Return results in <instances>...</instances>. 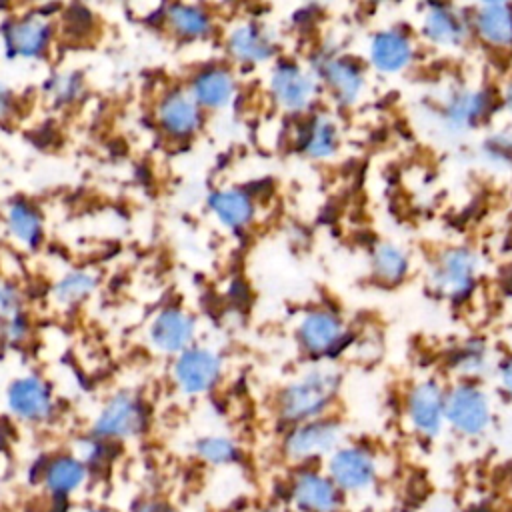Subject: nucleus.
<instances>
[{
    "mask_svg": "<svg viewBox=\"0 0 512 512\" xmlns=\"http://www.w3.org/2000/svg\"><path fill=\"white\" fill-rule=\"evenodd\" d=\"M338 388V376L332 372H310L290 384L280 396V414L288 422L316 420L330 404Z\"/></svg>",
    "mask_w": 512,
    "mask_h": 512,
    "instance_id": "f257e3e1",
    "label": "nucleus"
},
{
    "mask_svg": "<svg viewBox=\"0 0 512 512\" xmlns=\"http://www.w3.org/2000/svg\"><path fill=\"white\" fill-rule=\"evenodd\" d=\"M326 474L342 494H362L378 482V462L362 446H338L328 456Z\"/></svg>",
    "mask_w": 512,
    "mask_h": 512,
    "instance_id": "f03ea898",
    "label": "nucleus"
},
{
    "mask_svg": "<svg viewBox=\"0 0 512 512\" xmlns=\"http://www.w3.org/2000/svg\"><path fill=\"white\" fill-rule=\"evenodd\" d=\"M288 500L298 512H340L344 494L326 472L298 470L288 484Z\"/></svg>",
    "mask_w": 512,
    "mask_h": 512,
    "instance_id": "7ed1b4c3",
    "label": "nucleus"
},
{
    "mask_svg": "<svg viewBox=\"0 0 512 512\" xmlns=\"http://www.w3.org/2000/svg\"><path fill=\"white\" fill-rule=\"evenodd\" d=\"M342 440V426L334 420H308L284 440V454L292 462H308L332 454Z\"/></svg>",
    "mask_w": 512,
    "mask_h": 512,
    "instance_id": "20e7f679",
    "label": "nucleus"
},
{
    "mask_svg": "<svg viewBox=\"0 0 512 512\" xmlns=\"http://www.w3.org/2000/svg\"><path fill=\"white\" fill-rule=\"evenodd\" d=\"M144 410L130 394L114 396L98 414L92 432L100 440H126L144 430Z\"/></svg>",
    "mask_w": 512,
    "mask_h": 512,
    "instance_id": "39448f33",
    "label": "nucleus"
},
{
    "mask_svg": "<svg viewBox=\"0 0 512 512\" xmlns=\"http://www.w3.org/2000/svg\"><path fill=\"white\" fill-rule=\"evenodd\" d=\"M444 418L460 434L478 436L490 424V404L478 388L458 386L446 398Z\"/></svg>",
    "mask_w": 512,
    "mask_h": 512,
    "instance_id": "423d86ee",
    "label": "nucleus"
},
{
    "mask_svg": "<svg viewBox=\"0 0 512 512\" xmlns=\"http://www.w3.org/2000/svg\"><path fill=\"white\" fill-rule=\"evenodd\" d=\"M90 468L80 456L74 454H58L50 458L40 470L42 488L50 498L66 500L88 482Z\"/></svg>",
    "mask_w": 512,
    "mask_h": 512,
    "instance_id": "0eeeda50",
    "label": "nucleus"
},
{
    "mask_svg": "<svg viewBox=\"0 0 512 512\" xmlns=\"http://www.w3.org/2000/svg\"><path fill=\"white\" fill-rule=\"evenodd\" d=\"M6 402L10 412L26 422L46 420L52 412L50 390L36 376H26L12 382L6 394Z\"/></svg>",
    "mask_w": 512,
    "mask_h": 512,
    "instance_id": "6e6552de",
    "label": "nucleus"
},
{
    "mask_svg": "<svg viewBox=\"0 0 512 512\" xmlns=\"http://www.w3.org/2000/svg\"><path fill=\"white\" fill-rule=\"evenodd\" d=\"M180 388L188 394L210 390L220 378V358L208 350H186L174 368Z\"/></svg>",
    "mask_w": 512,
    "mask_h": 512,
    "instance_id": "1a4fd4ad",
    "label": "nucleus"
},
{
    "mask_svg": "<svg viewBox=\"0 0 512 512\" xmlns=\"http://www.w3.org/2000/svg\"><path fill=\"white\" fill-rule=\"evenodd\" d=\"M446 398L434 382L418 384L408 398V418L424 436H436L444 424Z\"/></svg>",
    "mask_w": 512,
    "mask_h": 512,
    "instance_id": "9d476101",
    "label": "nucleus"
},
{
    "mask_svg": "<svg viewBox=\"0 0 512 512\" xmlns=\"http://www.w3.org/2000/svg\"><path fill=\"white\" fill-rule=\"evenodd\" d=\"M4 40H6V50L10 56L34 58L40 52H44V48L50 40V26L44 18L28 16V18L8 24V28L4 32Z\"/></svg>",
    "mask_w": 512,
    "mask_h": 512,
    "instance_id": "9b49d317",
    "label": "nucleus"
},
{
    "mask_svg": "<svg viewBox=\"0 0 512 512\" xmlns=\"http://www.w3.org/2000/svg\"><path fill=\"white\" fill-rule=\"evenodd\" d=\"M152 342L166 352L186 350L194 338V320L180 310H164L150 328Z\"/></svg>",
    "mask_w": 512,
    "mask_h": 512,
    "instance_id": "f8f14e48",
    "label": "nucleus"
},
{
    "mask_svg": "<svg viewBox=\"0 0 512 512\" xmlns=\"http://www.w3.org/2000/svg\"><path fill=\"white\" fill-rule=\"evenodd\" d=\"M272 90H274V96L286 108L298 110L310 102L314 94V82L300 68L292 64H282L276 68L272 76Z\"/></svg>",
    "mask_w": 512,
    "mask_h": 512,
    "instance_id": "ddd939ff",
    "label": "nucleus"
},
{
    "mask_svg": "<svg viewBox=\"0 0 512 512\" xmlns=\"http://www.w3.org/2000/svg\"><path fill=\"white\" fill-rule=\"evenodd\" d=\"M158 116L162 126L172 136H188L198 128V122H200L196 100H192L184 92H174L166 96L160 104Z\"/></svg>",
    "mask_w": 512,
    "mask_h": 512,
    "instance_id": "4468645a",
    "label": "nucleus"
},
{
    "mask_svg": "<svg viewBox=\"0 0 512 512\" xmlns=\"http://www.w3.org/2000/svg\"><path fill=\"white\" fill-rule=\"evenodd\" d=\"M474 266L476 260L468 250H450L438 270H436V284L446 294H464L474 278Z\"/></svg>",
    "mask_w": 512,
    "mask_h": 512,
    "instance_id": "2eb2a0df",
    "label": "nucleus"
},
{
    "mask_svg": "<svg viewBox=\"0 0 512 512\" xmlns=\"http://www.w3.org/2000/svg\"><path fill=\"white\" fill-rule=\"evenodd\" d=\"M342 338V326L336 316L328 312H312L300 324V340L312 354L328 352Z\"/></svg>",
    "mask_w": 512,
    "mask_h": 512,
    "instance_id": "dca6fc26",
    "label": "nucleus"
},
{
    "mask_svg": "<svg viewBox=\"0 0 512 512\" xmlns=\"http://www.w3.org/2000/svg\"><path fill=\"white\" fill-rule=\"evenodd\" d=\"M370 58L376 68H380L384 72H396V70H402L410 62L412 48L404 34L380 32L372 40Z\"/></svg>",
    "mask_w": 512,
    "mask_h": 512,
    "instance_id": "f3484780",
    "label": "nucleus"
},
{
    "mask_svg": "<svg viewBox=\"0 0 512 512\" xmlns=\"http://www.w3.org/2000/svg\"><path fill=\"white\" fill-rule=\"evenodd\" d=\"M232 92H234V78L222 68L204 70L202 74L196 76L192 84L194 100L210 108L224 106L230 100Z\"/></svg>",
    "mask_w": 512,
    "mask_h": 512,
    "instance_id": "a211bd4d",
    "label": "nucleus"
},
{
    "mask_svg": "<svg viewBox=\"0 0 512 512\" xmlns=\"http://www.w3.org/2000/svg\"><path fill=\"white\" fill-rule=\"evenodd\" d=\"M210 208L230 228H240L252 220L254 206L242 190H220L210 196Z\"/></svg>",
    "mask_w": 512,
    "mask_h": 512,
    "instance_id": "6ab92c4d",
    "label": "nucleus"
},
{
    "mask_svg": "<svg viewBox=\"0 0 512 512\" xmlns=\"http://www.w3.org/2000/svg\"><path fill=\"white\" fill-rule=\"evenodd\" d=\"M478 30L480 34L500 46L512 44V6L504 2H488L478 12Z\"/></svg>",
    "mask_w": 512,
    "mask_h": 512,
    "instance_id": "aec40b11",
    "label": "nucleus"
},
{
    "mask_svg": "<svg viewBox=\"0 0 512 512\" xmlns=\"http://www.w3.org/2000/svg\"><path fill=\"white\" fill-rule=\"evenodd\" d=\"M230 50L246 62H260L272 54V44L260 28L246 24L230 34Z\"/></svg>",
    "mask_w": 512,
    "mask_h": 512,
    "instance_id": "412c9836",
    "label": "nucleus"
},
{
    "mask_svg": "<svg viewBox=\"0 0 512 512\" xmlns=\"http://www.w3.org/2000/svg\"><path fill=\"white\" fill-rule=\"evenodd\" d=\"M322 72L342 102H352L358 96L362 88V76L356 66L344 60H328Z\"/></svg>",
    "mask_w": 512,
    "mask_h": 512,
    "instance_id": "4be33fe9",
    "label": "nucleus"
},
{
    "mask_svg": "<svg viewBox=\"0 0 512 512\" xmlns=\"http://www.w3.org/2000/svg\"><path fill=\"white\" fill-rule=\"evenodd\" d=\"M424 30L426 36L438 44H458L464 36L462 22L446 8L430 10L424 22Z\"/></svg>",
    "mask_w": 512,
    "mask_h": 512,
    "instance_id": "5701e85b",
    "label": "nucleus"
},
{
    "mask_svg": "<svg viewBox=\"0 0 512 512\" xmlns=\"http://www.w3.org/2000/svg\"><path fill=\"white\" fill-rule=\"evenodd\" d=\"M200 460L212 464V466H224L238 460L240 452L234 440L226 436H204L194 446Z\"/></svg>",
    "mask_w": 512,
    "mask_h": 512,
    "instance_id": "b1692460",
    "label": "nucleus"
},
{
    "mask_svg": "<svg viewBox=\"0 0 512 512\" xmlns=\"http://www.w3.org/2000/svg\"><path fill=\"white\" fill-rule=\"evenodd\" d=\"M168 18L174 30L184 36H202L210 30L208 14L196 6L174 4L168 8Z\"/></svg>",
    "mask_w": 512,
    "mask_h": 512,
    "instance_id": "393cba45",
    "label": "nucleus"
},
{
    "mask_svg": "<svg viewBox=\"0 0 512 512\" xmlns=\"http://www.w3.org/2000/svg\"><path fill=\"white\" fill-rule=\"evenodd\" d=\"M8 222L12 232L24 242L34 246L40 240L42 234V226H40V218L38 214L26 206V204H14L8 212Z\"/></svg>",
    "mask_w": 512,
    "mask_h": 512,
    "instance_id": "a878e982",
    "label": "nucleus"
},
{
    "mask_svg": "<svg viewBox=\"0 0 512 512\" xmlns=\"http://www.w3.org/2000/svg\"><path fill=\"white\" fill-rule=\"evenodd\" d=\"M304 148L310 156L324 158L336 150V128L324 118H318L310 124L308 134L304 138Z\"/></svg>",
    "mask_w": 512,
    "mask_h": 512,
    "instance_id": "bb28decb",
    "label": "nucleus"
},
{
    "mask_svg": "<svg viewBox=\"0 0 512 512\" xmlns=\"http://www.w3.org/2000/svg\"><path fill=\"white\" fill-rule=\"evenodd\" d=\"M408 260L404 252L392 244H380L374 252V268L376 274L388 282H396L404 276Z\"/></svg>",
    "mask_w": 512,
    "mask_h": 512,
    "instance_id": "cd10ccee",
    "label": "nucleus"
},
{
    "mask_svg": "<svg viewBox=\"0 0 512 512\" xmlns=\"http://www.w3.org/2000/svg\"><path fill=\"white\" fill-rule=\"evenodd\" d=\"M484 108H486L484 94H460L448 106L446 116L454 126H468L484 112Z\"/></svg>",
    "mask_w": 512,
    "mask_h": 512,
    "instance_id": "c85d7f7f",
    "label": "nucleus"
},
{
    "mask_svg": "<svg viewBox=\"0 0 512 512\" xmlns=\"http://www.w3.org/2000/svg\"><path fill=\"white\" fill-rule=\"evenodd\" d=\"M96 286V280L94 276L90 274H84V272H74V274H68L54 290L56 298L60 302H78L82 300L84 296H88L92 292V288Z\"/></svg>",
    "mask_w": 512,
    "mask_h": 512,
    "instance_id": "c756f323",
    "label": "nucleus"
},
{
    "mask_svg": "<svg viewBox=\"0 0 512 512\" xmlns=\"http://www.w3.org/2000/svg\"><path fill=\"white\" fill-rule=\"evenodd\" d=\"M18 308H20L18 292L12 286L0 282V318L4 322L16 318L18 316Z\"/></svg>",
    "mask_w": 512,
    "mask_h": 512,
    "instance_id": "7c9ffc66",
    "label": "nucleus"
},
{
    "mask_svg": "<svg viewBox=\"0 0 512 512\" xmlns=\"http://www.w3.org/2000/svg\"><path fill=\"white\" fill-rule=\"evenodd\" d=\"M130 512H174L170 504L156 500V498H140L138 502L132 504Z\"/></svg>",
    "mask_w": 512,
    "mask_h": 512,
    "instance_id": "2f4dec72",
    "label": "nucleus"
},
{
    "mask_svg": "<svg viewBox=\"0 0 512 512\" xmlns=\"http://www.w3.org/2000/svg\"><path fill=\"white\" fill-rule=\"evenodd\" d=\"M54 94L58 98H72L76 94V80L72 76L66 78H54Z\"/></svg>",
    "mask_w": 512,
    "mask_h": 512,
    "instance_id": "473e14b6",
    "label": "nucleus"
},
{
    "mask_svg": "<svg viewBox=\"0 0 512 512\" xmlns=\"http://www.w3.org/2000/svg\"><path fill=\"white\" fill-rule=\"evenodd\" d=\"M502 380H504V386H506V390L512 394V362L504 368V376H502Z\"/></svg>",
    "mask_w": 512,
    "mask_h": 512,
    "instance_id": "72a5a7b5",
    "label": "nucleus"
},
{
    "mask_svg": "<svg viewBox=\"0 0 512 512\" xmlns=\"http://www.w3.org/2000/svg\"><path fill=\"white\" fill-rule=\"evenodd\" d=\"M82 512H116V510L106 508V506H90V508H84Z\"/></svg>",
    "mask_w": 512,
    "mask_h": 512,
    "instance_id": "f704fd0d",
    "label": "nucleus"
},
{
    "mask_svg": "<svg viewBox=\"0 0 512 512\" xmlns=\"http://www.w3.org/2000/svg\"><path fill=\"white\" fill-rule=\"evenodd\" d=\"M8 110V96L4 92H0V114H4Z\"/></svg>",
    "mask_w": 512,
    "mask_h": 512,
    "instance_id": "c9c22d12",
    "label": "nucleus"
},
{
    "mask_svg": "<svg viewBox=\"0 0 512 512\" xmlns=\"http://www.w3.org/2000/svg\"><path fill=\"white\" fill-rule=\"evenodd\" d=\"M506 106H508V110L512 112V82H510L508 88H506Z\"/></svg>",
    "mask_w": 512,
    "mask_h": 512,
    "instance_id": "e433bc0d",
    "label": "nucleus"
},
{
    "mask_svg": "<svg viewBox=\"0 0 512 512\" xmlns=\"http://www.w3.org/2000/svg\"><path fill=\"white\" fill-rule=\"evenodd\" d=\"M4 446H6V436H4V432H2V428H0V452L4 450Z\"/></svg>",
    "mask_w": 512,
    "mask_h": 512,
    "instance_id": "4c0bfd02",
    "label": "nucleus"
},
{
    "mask_svg": "<svg viewBox=\"0 0 512 512\" xmlns=\"http://www.w3.org/2000/svg\"><path fill=\"white\" fill-rule=\"evenodd\" d=\"M274 512H282V510H274Z\"/></svg>",
    "mask_w": 512,
    "mask_h": 512,
    "instance_id": "58836bf2",
    "label": "nucleus"
},
{
    "mask_svg": "<svg viewBox=\"0 0 512 512\" xmlns=\"http://www.w3.org/2000/svg\"><path fill=\"white\" fill-rule=\"evenodd\" d=\"M434 512H440V510H434Z\"/></svg>",
    "mask_w": 512,
    "mask_h": 512,
    "instance_id": "ea45409f",
    "label": "nucleus"
}]
</instances>
